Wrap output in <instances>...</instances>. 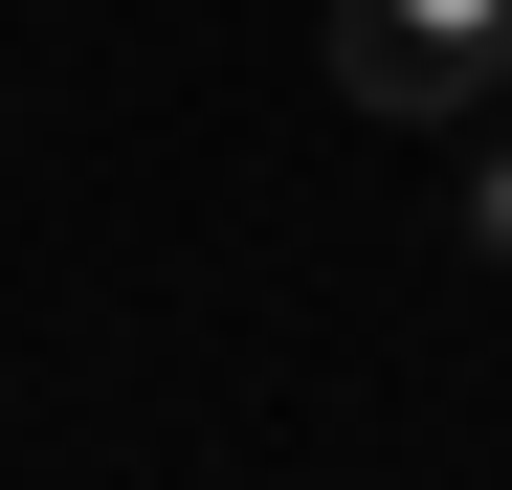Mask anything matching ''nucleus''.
Instances as JSON below:
<instances>
[{
	"label": "nucleus",
	"instance_id": "nucleus-1",
	"mask_svg": "<svg viewBox=\"0 0 512 490\" xmlns=\"http://www.w3.org/2000/svg\"><path fill=\"white\" fill-rule=\"evenodd\" d=\"M334 90H357L379 134L512 112V0H334Z\"/></svg>",
	"mask_w": 512,
	"mask_h": 490
},
{
	"label": "nucleus",
	"instance_id": "nucleus-2",
	"mask_svg": "<svg viewBox=\"0 0 512 490\" xmlns=\"http://www.w3.org/2000/svg\"><path fill=\"white\" fill-rule=\"evenodd\" d=\"M468 245H490V268H512V134L468 156Z\"/></svg>",
	"mask_w": 512,
	"mask_h": 490
}]
</instances>
